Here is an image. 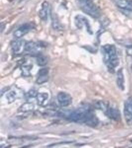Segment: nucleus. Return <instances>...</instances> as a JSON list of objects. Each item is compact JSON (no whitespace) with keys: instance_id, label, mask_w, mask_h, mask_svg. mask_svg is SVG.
Wrapping results in <instances>:
<instances>
[{"instance_id":"f257e3e1","label":"nucleus","mask_w":132,"mask_h":148,"mask_svg":"<svg viewBox=\"0 0 132 148\" xmlns=\"http://www.w3.org/2000/svg\"><path fill=\"white\" fill-rule=\"evenodd\" d=\"M60 118L74 123H85L91 127L97 126L98 120L90 106H84L71 111H60L57 113Z\"/></svg>"},{"instance_id":"f03ea898","label":"nucleus","mask_w":132,"mask_h":148,"mask_svg":"<svg viewBox=\"0 0 132 148\" xmlns=\"http://www.w3.org/2000/svg\"><path fill=\"white\" fill-rule=\"evenodd\" d=\"M102 51L103 54V61L109 71H114L119 63L115 46L110 44L104 45L102 47Z\"/></svg>"},{"instance_id":"7ed1b4c3","label":"nucleus","mask_w":132,"mask_h":148,"mask_svg":"<svg viewBox=\"0 0 132 148\" xmlns=\"http://www.w3.org/2000/svg\"><path fill=\"white\" fill-rule=\"evenodd\" d=\"M80 5L82 10L87 14L96 18L100 17V10L91 0L80 2Z\"/></svg>"},{"instance_id":"20e7f679","label":"nucleus","mask_w":132,"mask_h":148,"mask_svg":"<svg viewBox=\"0 0 132 148\" xmlns=\"http://www.w3.org/2000/svg\"><path fill=\"white\" fill-rule=\"evenodd\" d=\"M34 28L35 25L32 23L23 24L14 32V36L17 39H20L28 34Z\"/></svg>"},{"instance_id":"39448f33","label":"nucleus","mask_w":132,"mask_h":148,"mask_svg":"<svg viewBox=\"0 0 132 148\" xmlns=\"http://www.w3.org/2000/svg\"><path fill=\"white\" fill-rule=\"evenodd\" d=\"M103 111L105 113V115L110 119L115 121H119L120 120V113L117 108L111 107L107 104Z\"/></svg>"},{"instance_id":"423d86ee","label":"nucleus","mask_w":132,"mask_h":148,"mask_svg":"<svg viewBox=\"0 0 132 148\" xmlns=\"http://www.w3.org/2000/svg\"><path fill=\"white\" fill-rule=\"evenodd\" d=\"M124 114L126 122L129 125H132V97H130L124 104Z\"/></svg>"},{"instance_id":"0eeeda50","label":"nucleus","mask_w":132,"mask_h":148,"mask_svg":"<svg viewBox=\"0 0 132 148\" xmlns=\"http://www.w3.org/2000/svg\"><path fill=\"white\" fill-rule=\"evenodd\" d=\"M57 100L59 104L62 107H67L72 102V98L70 95L63 91L58 93Z\"/></svg>"},{"instance_id":"6e6552de","label":"nucleus","mask_w":132,"mask_h":148,"mask_svg":"<svg viewBox=\"0 0 132 148\" xmlns=\"http://www.w3.org/2000/svg\"><path fill=\"white\" fill-rule=\"evenodd\" d=\"M26 42L21 40H14L11 43L12 52L15 55H20L25 51Z\"/></svg>"},{"instance_id":"1a4fd4ad","label":"nucleus","mask_w":132,"mask_h":148,"mask_svg":"<svg viewBox=\"0 0 132 148\" xmlns=\"http://www.w3.org/2000/svg\"><path fill=\"white\" fill-rule=\"evenodd\" d=\"M44 47V44L41 42H26L25 51L32 53H37L40 52Z\"/></svg>"},{"instance_id":"9d476101","label":"nucleus","mask_w":132,"mask_h":148,"mask_svg":"<svg viewBox=\"0 0 132 148\" xmlns=\"http://www.w3.org/2000/svg\"><path fill=\"white\" fill-rule=\"evenodd\" d=\"M50 14L49 4L47 2H44L39 12V17L43 21H46L49 17Z\"/></svg>"},{"instance_id":"9b49d317","label":"nucleus","mask_w":132,"mask_h":148,"mask_svg":"<svg viewBox=\"0 0 132 148\" xmlns=\"http://www.w3.org/2000/svg\"><path fill=\"white\" fill-rule=\"evenodd\" d=\"M76 25L78 27H82L84 25L86 27L87 30L89 33H91L92 31L91 29L90 24L88 21V19H87L85 17H83L81 15H78L76 18Z\"/></svg>"},{"instance_id":"f8f14e48","label":"nucleus","mask_w":132,"mask_h":148,"mask_svg":"<svg viewBox=\"0 0 132 148\" xmlns=\"http://www.w3.org/2000/svg\"><path fill=\"white\" fill-rule=\"evenodd\" d=\"M36 98L37 104L39 106L45 107L47 104V101L49 99V94L47 93H38Z\"/></svg>"},{"instance_id":"ddd939ff","label":"nucleus","mask_w":132,"mask_h":148,"mask_svg":"<svg viewBox=\"0 0 132 148\" xmlns=\"http://www.w3.org/2000/svg\"><path fill=\"white\" fill-rule=\"evenodd\" d=\"M116 3L120 9L132 11V1L131 0H116Z\"/></svg>"},{"instance_id":"4468645a","label":"nucleus","mask_w":132,"mask_h":148,"mask_svg":"<svg viewBox=\"0 0 132 148\" xmlns=\"http://www.w3.org/2000/svg\"><path fill=\"white\" fill-rule=\"evenodd\" d=\"M35 108L34 105L30 102H27L22 104L18 109V112L20 113H26L32 111Z\"/></svg>"},{"instance_id":"2eb2a0df","label":"nucleus","mask_w":132,"mask_h":148,"mask_svg":"<svg viewBox=\"0 0 132 148\" xmlns=\"http://www.w3.org/2000/svg\"><path fill=\"white\" fill-rule=\"evenodd\" d=\"M124 79L123 74L122 70H119L117 73V84L119 88L121 90L124 89Z\"/></svg>"},{"instance_id":"dca6fc26","label":"nucleus","mask_w":132,"mask_h":148,"mask_svg":"<svg viewBox=\"0 0 132 148\" xmlns=\"http://www.w3.org/2000/svg\"><path fill=\"white\" fill-rule=\"evenodd\" d=\"M36 62L38 65L41 67H44L48 63V59L47 57L45 56H39L36 59Z\"/></svg>"},{"instance_id":"f3484780","label":"nucleus","mask_w":132,"mask_h":148,"mask_svg":"<svg viewBox=\"0 0 132 148\" xmlns=\"http://www.w3.org/2000/svg\"><path fill=\"white\" fill-rule=\"evenodd\" d=\"M32 68L31 65H25L22 66L21 69L22 71V75L24 77H29L30 76L31 70Z\"/></svg>"},{"instance_id":"a211bd4d","label":"nucleus","mask_w":132,"mask_h":148,"mask_svg":"<svg viewBox=\"0 0 132 148\" xmlns=\"http://www.w3.org/2000/svg\"><path fill=\"white\" fill-rule=\"evenodd\" d=\"M16 97H17V94L14 90L9 92L6 95V98L9 103L14 102V101L16 99Z\"/></svg>"},{"instance_id":"6ab92c4d","label":"nucleus","mask_w":132,"mask_h":148,"mask_svg":"<svg viewBox=\"0 0 132 148\" xmlns=\"http://www.w3.org/2000/svg\"><path fill=\"white\" fill-rule=\"evenodd\" d=\"M49 80L48 75H40L37 76V78L36 81V83L38 84H42L47 82Z\"/></svg>"},{"instance_id":"aec40b11","label":"nucleus","mask_w":132,"mask_h":148,"mask_svg":"<svg viewBox=\"0 0 132 148\" xmlns=\"http://www.w3.org/2000/svg\"><path fill=\"white\" fill-rule=\"evenodd\" d=\"M38 93L37 92V91H36V90L31 89V90H30L27 92V94H26V96H27V98H36L37 95Z\"/></svg>"},{"instance_id":"412c9836","label":"nucleus","mask_w":132,"mask_h":148,"mask_svg":"<svg viewBox=\"0 0 132 148\" xmlns=\"http://www.w3.org/2000/svg\"><path fill=\"white\" fill-rule=\"evenodd\" d=\"M49 73V69L48 68H43L40 69L38 72V76L40 75H48Z\"/></svg>"},{"instance_id":"4be33fe9","label":"nucleus","mask_w":132,"mask_h":148,"mask_svg":"<svg viewBox=\"0 0 132 148\" xmlns=\"http://www.w3.org/2000/svg\"><path fill=\"white\" fill-rule=\"evenodd\" d=\"M53 25L54 28L55 29H60L61 28L60 24H59V22L58 21V20L56 18H54L53 19Z\"/></svg>"},{"instance_id":"5701e85b","label":"nucleus","mask_w":132,"mask_h":148,"mask_svg":"<svg viewBox=\"0 0 132 148\" xmlns=\"http://www.w3.org/2000/svg\"><path fill=\"white\" fill-rule=\"evenodd\" d=\"M10 89V88H9V87H6V88H3L1 90V96H2L3 94H4L6 92H7L8 90H9Z\"/></svg>"},{"instance_id":"b1692460","label":"nucleus","mask_w":132,"mask_h":148,"mask_svg":"<svg viewBox=\"0 0 132 148\" xmlns=\"http://www.w3.org/2000/svg\"><path fill=\"white\" fill-rule=\"evenodd\" d=\"M127 52L128 55L132 56V46H130V47H129L127 48Z\"/></svg>"},{"instance_id":"393cba45","label":"nucleus","mask_w":132,"mask_h":148,"mask_svg":"<svg viewBox=\"0 0 132 148\" xmlns=\"http://www.w3.org/2000/svg\"><path fill=\"white\" fill-rule=\"evenodd\" d=\"M80 2H83V1H89V0H78Z\"/></svg>"},{"instance_id":"a878e982","label":"nucleus","mask_w":132,"mask_h":148,"mask_svg":"<svg viewBox=\"0 0 132 148\" xmlns=\"http://www.w3.org/2000/svg\"></svg>"}]
</instances>
